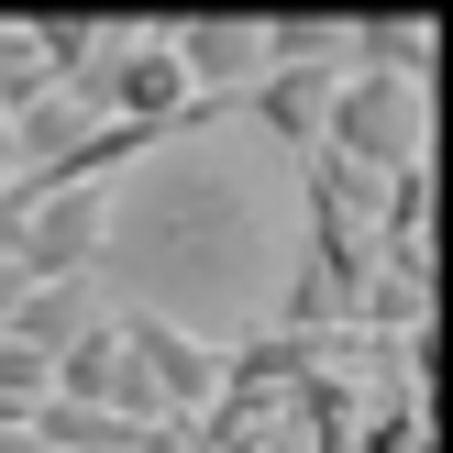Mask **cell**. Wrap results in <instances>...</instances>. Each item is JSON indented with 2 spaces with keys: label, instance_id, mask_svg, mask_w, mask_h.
<instances>
[{
  "label": "cell",
  "instance_id": "6da1fadb",
  "mask_svg": "<svg viewBox=\"0 0 453 453\" xmlns=\"http://www.w3.org/2000/svg\"><path fill=\"white\" fill-rule=\"evenodd\" d=\"M321 155L354 177H420L432 166V88L376 78V66H343L321 100Z\"/></svg>",
  "mask_w": 453,
  "mask_h": 453
},
{
  "label": "cell",
  "instance_id": "7a4b0ae2",
  "mask_svg": "<svg viewBox=\"0 0 453 453\" xmlns=\"http://www.w3.org/2000/svg\"><path fill=\"white\" fill-rule=\"evenodd\" d=\"M111 321H122L133 376H144V410L166 420V432H199V420L221 410V376H233V354H221L211 332L166 321V310H111Z\"/></svg>",
  "mask_w": 453,
  "mask_h": 453
},
{
  "label": "cell",
  "instance_id": "3957f363",
  "mask_svg": "<svg viewBox=\"0 0 453 453\" xmlns=\"http://www.w3.org/2000/svg\"><path fill=\"white\" fill-rule=\"evenodd\" d=\"M100 255H111V188H34V211H22V288H100Z\"/></svg>",
  "mask_w": 453,
  "mask_h": 453
},
{
  "label": "cell",
  "instance_id": "277c9868",
  "mask_svg": "<svg viewBox=\"0 0 453 453\" xmlns=\"http://www.w3.org/2000/svg\"><path fill=\"white\" fill-rule=\"evenodd\" d=\"M166 44H177L188 88H199V100L221 111V122H233V100H243V88L265 78V34H255V22H188V34H166Z\"/></svg>",
  "mask_w": 453,
  "mask_h": 453
},
{
  "label": "cell",
  "instance_id": "5b68a950",
  "mask_svg": "<svg viewBox=\"0 0 453 453\" xmlns=\"http://www.w3.org/2000/svg\"><path fill=\"white\" fill-rule=\"evenodd\" d=\"M332 78H343V66H265L233 111H243L255 133H277L288 155H321V100H332Z\"/></svg>",
  "mask_w": 453,
  "mask_h": 453
},
{
  "label": "cell",
  "instance_id": "8992f818",
  "mask_svg": "<svg viewBox=\"0 0 453 453\" xmlns=\"http://www.w3.org/2000/svg\"><path fill=\"white\" fill-rule=\"evenodd\" d=\"M88 321H100V288H22V310H12V332H0V343H22V354H44V365H56Z\"/></svg>",
  "mask_w": 453,
  "mask_h": 453
},
{
  "label": "cell",
  "instance_id": "52a82bcc",
  "mask_svg": "<svg viewBox=\"0 0 453 453\" xmlns=\"http://www.w3.org/2000/svg\"><path fill=\"white\" fill-rule=\"evenodd\" d=\"M343 66H376V78L432 88V22H343Z\"/></svg>",
  "mask_w": 453,
  "mask_h": 453
},
{
  "label": "cell",
  "instance_id": "ba28073f",
  "mask_svg": "<svg viewBox=\"0 0 453 453\" xmlns=\"http://www.w3.org/2000/svg\"><path fill=\"white\" fill-rule=\"evenodd\" d=\"M0 398H12L22 420L44 410V354H22V343H0Z\"/></svg>",
  "mask_w": 453,
  "mask_h": 453
},
{
  "label": "cell",
  "instance_id": "9c48e42d",
  "mask_svg": "<svg viewBox=\"0 0 453 453\" xmlns=\"http://www.w3.org/2000/svg\"><path fill=\"white\" fill-rule=\"evenodd\" d=\"M22 211H34V177H12V188H0V265H12V243H22Z\"/></svg>",
  "mask_w": 453,
  "mask_h": 453
},
{
  "label": "cell",
  "instance_id": "30bf717a",
  "mask_svg": "<svg viewBox=\"0 0 453 453\" xmlns=\"http://www.w3.org/2000/svg\"><path fill=\"white\" fill-rule=\"evenodd\" d=\"M0 453H44V442H34V432H0Z\"/></svg>",
  "mask_w": 453,
  "mask_h": 453
}]
</instances>
